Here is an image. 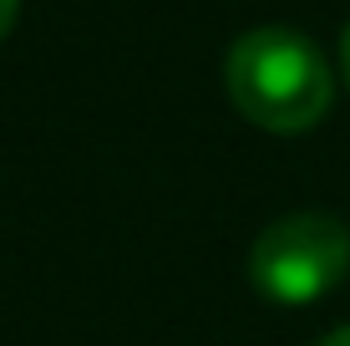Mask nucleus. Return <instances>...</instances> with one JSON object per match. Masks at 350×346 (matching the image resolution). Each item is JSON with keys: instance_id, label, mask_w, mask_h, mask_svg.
<instances>
[{"instance_id": "2", "label": "nucleus", "mask_w": 350, "mask_h": 346, "mask_svg": "<svg viewBox=\"0 0 350 346\" xmlns=\"http://www.w3.org/2000/svg\"><path fill=\"white\" fill-rule=\"evenodd\" d=\"M350 265V234L330 214H284L249 249V280L280 306H310Z\"/></svg>"}, {"instance_id": "3", "label": "nucleus", "mask_w": 350, "mask_h": 346, "mask_svg": "<svg viewBox=\"0 0 350 346\" xmlns=\"http://www.w3.org/2000/svg\"><path fill=\"white\" fill-rule=\"evenodd\" d=\"M10 21H16V0H0V41H5Z\"/></svg>"}, {"instance_id": "5", "label": "nucleus", "mask_w": 350, "mask_h": 346, "mask_svg": "<svg viewBox=\"0 0 350 346\" xmlns=\"http://www.w3.org/2000/svg\"><path fill=\"white\" fill-rule=\"evenodd\" d=\"M320 346H350V326H340V331H330Z\"/></svg>"}, {"instance_id": "1", "label": "nucleus", "mask_w": 350, "mask_h": 346, "mask_svg": "<svg viewBox=\"0 0 350 346\" xmlns=\"http://www.w3.org/2000/svg\"><path fill=\"white\" fill-rule=\"evenodd\" d=\"M224 82L234 107L254 127L269 133H305L330 112V66L315 46L289 26L244 31L228 46Z\"/></svg>"}, {"instance_id": "4", "label": "nucleus", "mask_w": 350, "mask_h": 346, "mask_svg": "<svg viewBox=\"0 0 350 346\" xmlns=\"http://www.w3.org/2000/svg\"><path fill=\"white\" fill-rule=\"evenodd\" d=\"M340 71H345V82H350V26H345V36H340Z\"/></svg>"}]
</instances>
